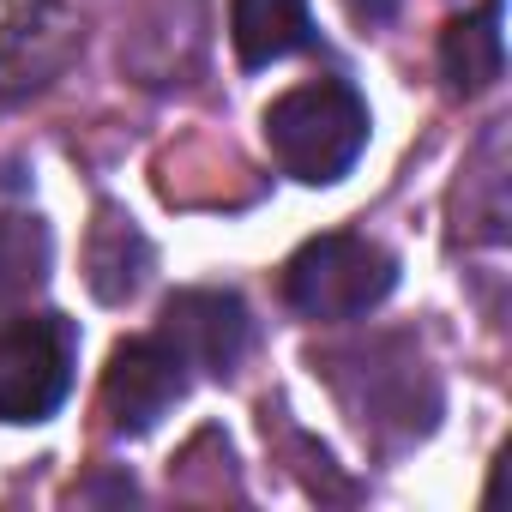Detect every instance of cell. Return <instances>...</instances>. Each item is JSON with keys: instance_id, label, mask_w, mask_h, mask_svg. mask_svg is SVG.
Returning <instances> with one entry per match:
<instances>
[{"instance_id": "cell-8", "label": "cell", "mask_w": 512, "mask_h": 512, "mask_svg": "<svg viewBox=\"0 0 512 512\" xmlns=\"http://www.w3.org/2000/svg\"><path fill=\"white\" fill-rule=\"evenodd\" d=\"M145 272H151V241L133 229V217H121V211L103 205L97 211V229H91V247H85V278H91L97 302L139 296Z\"/></svg>"}, {"instance_id": "cell-3", "label": "cell", "mask_w": 512, "mask_h": 512, "mask_svg": "<svg viewBox=\"0 0 512 512\" xmlns=\"http://www.w3.org/2000/svg\"><path fill=\"white\" fill-rule=\"evenodd\" d=\"M79 332L67 314H13L0 320V422L37 428L73 392Z\"/></svg>"}, {"instance_id": "cell-7", "label": "cell", "mask_w": 512, "mask_h": 512, "mask_svg": "<svg viewBox=\"0 0 512 512\" xmlns=\"http://www.w3.org/2000/svg\"><path fill=\"white\" fill-rule=\"evenodd\" d=\"M229 37L241 67H272L314 43L308 0H229Z\"/></svg>"}, {"instance_id": "cell-10", "label": "cell", "mask_w": 512, "mask_h": 512, "mask_svg": "<svg viewBox=\"0 0 512 512\" xmlns=\"http://www.w3.org/2000/svg\"><path fill=\"white\" fill-rule=\"evenodd\" d=\"M344 13H350L356 31H380V25L398 19V0H344Z\"/></svg>"}, {"instance_id": "cell-4", "label": "cell", "mask_w": 512, "mask_h": 512, "mask_svg": "<svg viewBox=\"0 0 512 512\" xmlns=\"http://www.w3.org/2000/svg\"><path fill=\"white\" fill-rule=\"evenodd\" d=\"M181 398H187V362L163 338L115 344V356L103 368V410H109L115 434H151Z\"/></svg>"}, {"instance_id": "cell-5", "label": "cell", "mask_w": 512, "mask_h": 512, "mask_svg": "<svg viewBox=\"0 0 512 512\" xmlns=\"http://www.w3.org/2000/svg\"><path fill=\"white\" fill-rule=\"evenodd\" d=\"M157 338L199 374H235V362L247 356L253 344V320L241 308V296L229 290H175L163 302V320H157Z\"/></svg>"}, {"instance_id": "cell-6", "label": "cell", "mask_w": 512, "mask_h": 512, "mask_svg": "<svg viewBox=\"0 0 512 512\" xmlns=\"http://www.w3.org/2000/svg\"><path fill=\"white\" fill-rule=\"evenodd\" d=\"M440 73L458 97L500 85V73H506V0H482V7L458 13L440 31Z\"/></svg>"}, {"instance_id": "cell-9", "label": "cell", "mask_w": 512, "mask_h": 512, "mask_svg": "<svg viewBox=\"0 0 512 512\" xmlns=\"http://www.w3.org/2000/svg\"><path fill=\"white\" fill-rule=\"evenodd\" d=\"M49 266H55L49 223L31 211L0 217V314H19L49 284Z\"/></svg>"}, {"instance_id": "cell-2", "label": "cell", "mask_w": 512, "mask_h": 512, "mask_svg": "<svg viewBox=\"0 0 512 512\" xmlns=\"http://www.w3.org/2000/svg\"><path fill=\"white\" fill-rule=\"evenodd\" d=\"M398 284V260L368 235H314L284 266V296L302 320H362Z\"/></svg>"}, {"instance_id": "cell-1", "label": "cell", "mask_w": 512, "mask_h": 512, "mask_svg": "<svg viewBox=\"0 0 512 512\" xmlns=\"http://www.w3.org/2000/svg\"><path fill=\"white\" fill-rule=\"evenodd\" d=\"M266 151L302 187H332L368 151V103L344 79H308L266 109Z\"/></svg>"}]
</instances>
